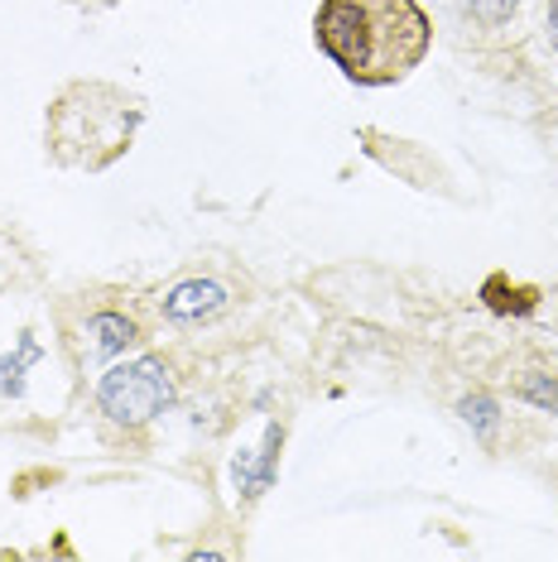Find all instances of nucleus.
I'll list each match as a JSON object with an SVG mask.
<instances>
[{"instance_id":"nucleus-1","label":"nucleus","mask_w":558,"mask_h":562,"mask_svg":"<svg viewBox=\"0 0 558 562\" xmlns=\"http://www.w3.org/2000/svg\"><path fill=\"white\" fill-rule=\"evenodd\" d=\"M313 44L347 82L395 87L424 68L434 20L418 0H323L313 15Z\"/></svg>"},{"instance_id":"nucleus-2","label":"nucleus","mask_w":558,"mask_h":562,"mask_svg":"<svg viewBox=\"0 0 558 562\" xmlns=\"http://www.w3.org/2000/svg\"><path fill=\"white\" fill-rule=\"evenodd\" d=\"M140 125H145V97L131 87L107 78L63 82L44 111V155L54 169L107 173L131 155Z\"/></svg>"},{"instance_id":"nucleus-3","label":"nucleus","mask_w":558,"mask_h":562,"mask_svg":"<svg viewBox=\"0 0 558 562\" xmlns=\"http://www.w3.org/2000/svg\"><path fill=\"white\" fill-rule=\"evenodd\" d=\"M169 404H174V380L159 356H140V361L111 366L107 375L97 380V408H101V418H111L116 428L135 432V428L155 424Z\"/></svg>"},{"instance_id":"nucleus-4","label":"nucleus","mask_w":558,"mask_h":562,"mask_svg":"<svg viewBox=\"0 0 558 562\" xmlns=\"http://www.w3.org/2000/svg\"><path fill=\"white\" fill-rule=\"evenodd\" d=\"M145 337L135 323V313L116 308V303H92V308L82 313V323L72 327L68 347L78 356V366H101L111 361V356H121L125 347H135V341Z\"/></svg>"},{"instance_id":"nucleus-5","label":"nucleus","mask_w":558,"mask_h":562,"mask_svg":"<svg viewBox=\"0 0 558 562\" xmlns=\"http://www.w3.org/2000/svg\"><path fill=\"white\" fill-rule=\"evenodd\" d=\"M226 289L217 284V279H179L169 293H159V313L169 317V323H212L217 313H226Z\"/></svg>"},{"instance_id":"nucleus-6","label":"nucleus","mask_w":558,"mask_h":562,"mask_svg":"<svg viewBox=\"0 0 558 562\" xmlns=\"http://www.w3.org/2000/svg\"><path fill=\"white\" fill-rule=\"evenodd\" d=\"M520 394H525L529 404H539V408H549V414H558V385L549 375H535V380H520Z\"/></svg>"},{"instance_id":"nucleus-7","label":"nucleus","mask_w":558,"mask_h":562,"mask_svg":"<svg viewBox=\"0 0 558 562\" xmlns=\"http://www.w3.org/2000/svg\"><path fill=\"white\" fill-rule=\"evenodd\" d=\"M467 10H477L487 24H496L501 15H511V10H515V0H467Z\"/></svg>"},{"instance_id":"nucleus-8","label":"nucleus","mask_w":558,"mask_h":562,"mask_svg":"<svg viewBox=\"0 0 558 562\" xmlns=\"http://www.w3.org/2000/svg\"><path fill=\"white\" fill-rule=\"evenodd\" d=\"M544 24H549V48L558 54V0H549V20H544Z\"/></svg>"},{"instance_id":"nucleus-9","label":"nucleus","mask_w":558,"mask_h":562,"mask_svg":"<svg viewBox=\"0 0 558 562\" xmlns=\"http://www.w3.org/2000/svg\"><path fill=\"white\" fill-rule=\"evenodd\" d=\"M63 5H78V10H111V5H121V0H63Z\"/></svg>"}]
</instances>
